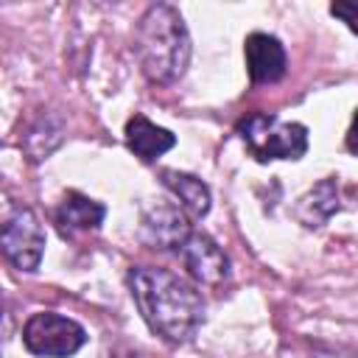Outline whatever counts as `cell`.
<instances>
[{"mask_svg": "<svg viewBox=\"0 0 358 358\" xmlns=\"http://www.w3.org/2000/svg\"><path fill=\"white\" fill-rule=\"evenodd\" d=\"M126 282L140 316L165 341L185 344L204 324V296L185 277L159 266H131Z\"/></svg>", "mask_w": 358, "mask_h": 358, "instance_id": "cell-1", "label": "cell"}, {"mask_svg": "<svg viewBox=\"0 0 358 358\" xmlns=\"http://www.w3.org/2000/svg\"><path fill=\"white\" fill-rule=\"evenodd\" d=\"M190 34L173 3H151L134 28V53L151 84H176L190 64Z\"/></svg>", "mask_w": 358, "mask_h": 358, "instance_id": "cell-2", "label": "cell"}, {"mask_svg": "<svg viewBox=\"0 0 358 358\" xmlns=\"http://www.w3.org/2000/svg\"><path fill=\"white\" fill-rule=\"evenodd\" d=\"M238 134L257 162L302 159L308 151V129L296 120H280L271 112H252L241 120Z\"/></svg>", "mask_w": 358, "mask_h": 358, "instance_id": "cell-3", "label": "cell"}, {"mask_svg": "<svg viewBox=\"0 0 358 358\" xmlns=\"http://www.w3.org/2000/svg\"><path fill=\"white\" fill-rule=\"evenodd\" d=\"M22 344L36 358H70L87 344V330L56 310H36L22 324Z\"/></svg>", "mask_w": 358, "mask_h": 358, "instance_id": "cell-4", "label": "cell"}, {"mask_svg": "<svg viewBox=\"0 0 358 358\" xmlns=\"http://www.w3.org/2000/svg\"><path fill=\"white\" fill-rule=\"evenodd\" d=\"M0 249L3 257L17 271H36L45 255V229L34 210L17 207L0 232Z\"/></svg>", "mask_w": 358, "mask_h": 358, "instance_id": "cell-5", "label": "cell"}, {"mask_svg": "<svg viewBox=\"0 0 358 358\" xmlns=\"http://www.w3.org/2000/svg\"><path fill=\"white\" fill-rule=\"evenodd\" d=\"M187 213L176 204H165L157 201L151 207L143 210L140 218V238L159 252H179L185 246V241L190 238L193 227L187 224Z\"/></svg>", "mask_w": 358, "mask_h": 358, "instance_id": "cell-6", "label": "cell"}, {"mask_svg": "<svg viewBox=\"0 0 358 358\" xmlns=\"http://www.w3.org/2000/svg\"><path fill=\"white\" fill-rule=\"evenodd\" d=\"M179 257H182L187 274L201 285L215 288L229 277V257L207 232L193 229L190 238L185 241V246L179 249Z\"/></svg>", "mask_w": 358, "mask_h": 358, "instance_id": "cell-7", "label": "cell"}, {"mask_svg": "<svg viewBox=\"0 0 358 358\" xmlns=\"http://www.w3.org/2000/svg\"><path fill=\"white\" fill-rule=\"evenodd\" d=\"M243 56L252 84H277L288 70V56L274 34L252 31L243 39Z\"/></svg>", "mask_w": 358, "mask_h": 358, "instance_id": "cell-8", "label": "cell"}, {"mask_svg": "<svg viewBox=\"0 0 358 358\" xmlns=\"http://www.w3.org/2000/svg\"><path fill=\"white\" fill-rule=\"evenodd\" d=\"M126 145L134 157H140L143 162H154L157 157H162L165 151H171L176 145V134H171L168 129L157 126L154 120H148L145 115H131L126 120Z\"/></svg>", "mask_w": 358, "mask_h": 358, "instance_id": "cell-9", "label": "cell"}, {"mask_svg": "<svg viewBox=\"0 0 358 358\" xmlns=\"http://www.w3.org/2000/svg\"><path fill=\"white\" fill-rule=\"evenodd\" d=\"M103 215H106V207L78 190H67L62 204L56 207V224L64 235L98 229L103 224Z\"/></svg>", "mask_w": 358, "mask_h": 358, "instance_id": "cell-10", "label": "cell"}, {"mask_svg": "<svg viewBox=\"0 0 358 358\" xmlns=\"http://www.w3.org/2000/svg\"><path fill=\"white\" fill-rule=\"evenodd\" d=\"M159 176H162V185L179 199V207H182L190 218H204V215L210 213L213 196H210L207 182H201V179L193 176V173L173 171V168H165Z\"/></svg>", "mask_w": 358, "mask_h": 358, "instance_id": "cell-11", "label": "cell"}, {"mask_svg": "<svg viewBox=\"0 0 358 358\" xmlns=\"http://www.w3.org/2000/svg\"><path fill=\"white\" fill-rule=\"evenodd\" d=\"M333 213H338V187L333 179L316 182L296 204V218L305 227H322Z\"/></svg>", "mask_w": 358, "mask_h": 358, "instance_id": "cell-12", "label": "cell"}, {"mask_svg": "<svg viewBox=\"0 0 358 358\" xmlns=\"http://www.w3.org/2000/svg\"><path fill=\"white\" fill-rule=\"evenodd\" d=\"M330 14L341 20L352 34H358V0H338L330 6Z\"/></svg>", "mask_w": 358, "mask_h": 358, "instance_id": "cell-13", "label": "cell"}, {"mask_svg": "<svg viewBox=\"0 0 358 358\" xmlns=\"http://www.w3.org/2000/svg\"><path fill=\"white\" fill-rule=\"evenodd\" d=\"M347 151L350 154H355L358 157V109H355V115H352V123H350V129H347Z\"/></svg>", "mask_w": 358, "mask_h": 358, "instance_id": "cell-14", "label": "cell"}]
</instances>
